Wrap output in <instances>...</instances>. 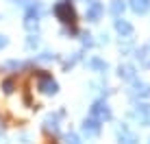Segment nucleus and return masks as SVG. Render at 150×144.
Segmentation results:
<instances>
[{
  "instance_id": "423d86ee",
  "label": "nucleus",
  "mask_w": 150,
  "mask_h": 144,
  "mask_svg": "<svg viewBox=\"0 0 150 144\" xmlns=\"http://www.w3.org/2000/svg\"><path fill=\"white\" fill-rule=\"evenodd\" d=\"M115 135H117V144H137L139 142L137 133L133 131L128 125H124V122L115 129Z\"/></svg>"
},
{
  "instance_id": "39448f33",
  "label": "nucleus",
  "mask_w": 150,
  "mask_h": 144,
  "mask_svg": "<svg viewBox=\"0 0 150 144\" xmlns=\"http://www.w3.org/2000/svg\"><path fill=\"white\" fill-rule=\"evenodd\" d=\"M37 90L41 92V94H46V96H54L57 92H59V83H57L50 74H46V72L41 70L39 81H37Z\"/></svg>"
},
{
  "instance_id": "6ab92c4d",
  "label": "nucleus",
  "mask_w": 150,
  "mask_h": 144,
  "mask_svg": "<svg viewBox=\"0 0 150 144\" xmlns=\"http://www.w3.org/2000/svg\"><path fill=\"white\" fill-rule=\"evenodd\" d=\"M13 90H15V79H4L2 81V92L4 94H11Z\"/></svg>"
},
{
  "instance_id": "6e6552de",
  "label": "nucleus",
  "mask_w": 150,
  "mask_h": 144,
  "mask_svg": "<svg viewBox=\"0 0 150 144\" xmlns=\"http://www.w3.org/2000/svg\"><path fill=\"white\" fill-rule=\"evenodd\" d=\"M65 116V111L63 109H59V111H54V114H48L46 116V120H44V131L46 133H52V135H57L59 133V120Z\"/></svg>"
},
{
  "instance_id": "b1692460",
  "label": "nucleus",
  "mask_w": 150,
  "mask_h": 144,
  "mask_svg": "<svg viewBox=\"0 0 150 144\" xmlns=\"http://www.w3.org/2000/svg\"><path fill=\"white\" fill-rule=\"evenodd\" d=\"M7 46H9V37L0 33V50H2V48H7Z\"/></svg>"
},
{
  "instance_id": "393cba45",
  "label": "nucleus",
  "mask_w": 150,
  "mask_h": 144,
  "mask_svg": "<svg viewBox=\"0 0 150 144\" xmlns=\"http://www.w3.org/2000/svg\"><path fill=\"white\" fill-rule=\"evenodd\" d=\"M0 144H4V142H2V140H0Z\"/></svg>"
},
{
  "instance_id": "a211bd4d",
  "label": "nucleus",
  "mask_w": 150,
  "mask_h": 144,
  "mask_svg": "<svg viewBox=\"0 0 150 144\" xmlns=\"http://www.w3.org/2000/svg\"><path fill=\"white\" fill-rule=\"evenodd\" d=\"M63 142L65 144H83V140H81V135L79 133H74V131H68L63 135Z\"/></svg>"
},
{
  "instance_id": "dca6fc26",
  "label": "nucleus",
  "mask_w": 150,
  "mask_h": 144,
  "mask_svg": "<svg viewBox=\"0 0 150 144\" xmlns=\"http://www.w3.org/2000/svg\"><path fill=\"white\" fill-rule=\"evenodd\" d=\"M124 9H126V0H111V4H109V11H111L113 15H115V18H122Z\"/></svg>"
},
{
  "instance_id": "412c9836",
  "label": "nucleus",
  "mask_w": 150,
  "mask_h": 144,
  "mask_svg": "<svg viewBox=\"0 0 150 144\" xmlns=\"http://www.w3.org/2000/svg\"><path fill=\"white\" fill-rule=\"evenodd\" d=\"M37 59H39V61H54V59H57V55H54V53H50V50H46V53H41Z\"/></svg>"
},
{
  "instance_id": "7ed1b4c3",
  "label": "nucleus",
  "mask_w": 150,
  "mask_h": 144,
  "mask_svg": "<svg viewBox=\"0 0 150 144\" xmlns=\"http://www.w3.org/2000/svg\"><path fill=\"white\" fill-rule=\"evenodd\" d=\"M131 118L142 127H150V103H135V107L131 109Z\"/></svg>"
},
{
  "instance_id": "1a4fd4ad",
  "label": "nucleus",
  "mask_w": 150,
  "mask_h": 144,
  "mask_svg": "<svg viewBox=\"0 0 150 144\" xmlns=\"http://www.w3.org/2000/svg\"><path fill=\"white\" fill-rule=\"evenodd\" d=\"M102 13H105V4L102 2H98V0L87 2V9H85V20L87 22H98V20L102 18Z\"/></svg>"
},
{
  "instance_id": "f03ea898",
  "label": "nucleus",
  "mask_w": 150,
  "mask_h": 144,
  "mask_svg": "<svg viewBox=\"0 0 150 144\" xmlns=\"http://www.w3.org/2000/svg\"><path fill=\"white\" fill-rule=\"evenodd\" d=\"M39 15H41V2L39 0H28L26 13H24V26L28 31H35L39 26Z\"/></svg>"
},
{
  "instance_id": "aec40b11",
  "label": "nucleus",
  "mask_w": 150,
  "mask_h": 144,
  "mask_svg": "<svg viewBox=\"0 0 150 144\" xmlns=\"http://www.w3.org/2000/svg\"><path fill=\"white\" fill-rule=\"evenodd\" d=\"M79 59H81V53H74L70 59H65V61H63V68H65V70H68V68H72V66H74Z\"/></svg>"
},
{
  "instance_id": "f257e3e1",
  "label": "nucleus",
  "mask_w": 150,
  "mask_h": 144,
  "mask_svg": "<svg viewBox=\"0 0 150 144\" xmlns=\"http://www.w3.org/2000/svg\"><path fill=\"white\" fill-rule=\"evenodd\" d=\"M52 15L63 26H76V20H79L72 0H57L54 7H52Z\"/></svg>"
},
{
  "instance_id": "20e7f679",
  "label": "nucleus",
  "mask_w": 150,
  "mask_h": 144,
  "mask_svg": "<svg viewBox=\"0 0 150 144\" xmlns=\"http://www.w3.org/2000/svg\"><path fill=\"white\" fill-rule=\"evenodd\" d=\"M89 116H94L98 118L100 122H107V120H111V107H109V103H107L105 98H100V101H94V105L89 107Z\"/></svg>"
},
{
  "instance_id": "4468645a",
  "label": "nucleus",
  "mask_w": 150,
  "mask_h": 144,
  "mask_svg": "<svg viewBox=\"0 0 150 144\" xmlns=\"http://www.w3.org/2000/svg\"><path fill=\"white\" fill-rule=\"evenodd\" d=\"M87 68L89 70H94V72H98V74H105L107 70H109V63H107L102 57H98V55H94V57H89L87 59Z\"/></svg>"
},
{
  "instance_id": "4be33fe9",
  "label": "nucleus",
  "mask_w": 150,
  "mask_h": 144,
  "mask_svg": "<svg viewBox=\"0 0 150 144\" xmlns=\"http://www.w3.org/2000/svg\"><path fill=\"white\" fill-rule=\"evenodd\" d=\"M7 68H9V70H20V68H22V61L11 59V61H7Z\"/></svg>"
},
{
  "instance_id": "9b49d317",
  "label": "nucleus",
  "mask_w": 150,
  "mask_h": 144,
  "mask_svg": "<svg viewBox=\"0 0 150 144\" xmlns=\"http://www.w3.org/2000/svg\"><path fill=\"white\" fill-rule=\"evenodd\" d=\"M135 59L144 70H150V44H144L135 48Z\"/></svg>"
},
{
  "instance_id": "ddd939ff",
  "label": "nucleus",
  "mask_w": 150,
  "mask_h": 144,
  "mask_svg": "<svg viewBox=\"0 0 150 144\" xmlns=\"http://www.w3.org/2000/svg\"><path fill=\"white\" fill-rule=\"evenodd\" d=\"M117 76H120L122 81H126V83H133V81H137V70H135V66H131V63H120Z\"/></svg>"
},
{
  "instance_id": "9d476101",
  "label": "nucleus",
  "mask_w": 150,
  "mask_h": 144,
  "mask_svg": "<svg viewBox=\"0 0 150 144\" xmlns=\"http://www.w3.org/2000/svg\"><path fill=\"white\" fill-rule=\"evenodd\" d=\"M113 26H115L117 35H120L122 39H131V37H133V33H135L133 24L128 22V20H124V18H115V20H113Z\"/></svg>"
},
{
  "instance_id": "0eeeda50",
  "label": "nucleus",
  "mask_w": 150,
  "mask_h": 144,
  "mask_svg": "<svg viewBox=\"0 0 150 144\" xmlns=\"http://www.w3.org/2000/svg\"><path fill=\"white\" fill-rule=\"evenodd\" d=\"M83 133H85L87 138H98L100 135V131H102V122L98 120V118H94V116H87L85 120H83Z\"/></svg>"
},
{
  "instance_id": "5701e85b",
  "label": "nucleus",
  "mask_w": 150,
  "mask_h": 144,
  "mask_svg": "<svg viewBox=\"0 0 150 144\" xmlns=\"http://www.w3.org/2000/svg\"><path fill=\"white\" fill-rule=\"evenodd\" d=\"M83 37V46H94V39H91V35L87 33V35H81Z\"/></svg>"
},
{
  "instance_id": "f8f14e48",
  "label": "nucleus",
  "mask_w": 150,
  "mask_h": 144,
  "mask_svg": "<svg viewBox=\"0 0 150 144\" xmlns=\"http://www.w3.org/2000/svg\"><path fill=\"white\" fill-rule=\"evenodd\" d=\"M131 85H133V90H131L133 98H139V101L150 98V85L148 83H144V81H133Z\"/></svg>"
},
{
  "instance_id": "f3484780",
  "label": "nucleus",
  "mask_w": 150,
  "mask_h": 144,
  "mask_svg": "<svg viewBox=\"0 0 150 144\" xmlns=\"http://www.w3.org/2000/svg\"><path fill=\"white\" fill-rule=\"evenodd\" d=\"M39 46H41V37H39V35H33V33H30L28 37H26V48H28V50H37Z\"/></svg>"
},
{
  "instance_id": "2eb2a0df",
  "label": "nucleus",
  "mask_w": 150,
  "mask_h": 144,
  "mask_svg": "<svg viewBox=\"0 0 150 144\" xmlns=\"http://www.w3.org/2000/svg\"><path fill=\"white\" fill-rule=\"evenodd\" d=\"M128 7L133 13L137 15H146L150 11V0H128Z\"/></svg>"
}]
</instances>
